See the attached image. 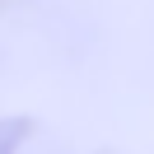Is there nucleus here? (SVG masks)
I'll return each mask as SVG.
<instances>
[{
    "label": "nucleus",
    "instance_id": "1",
    "mask_svg": "<svg viewBox=\"0 0 154 154\" xmlns=\"http://www.w3.org/2000/svg\"><path fill=\"white\" fill-rule=\"evenodd\" d=\"M23 135H28V122H0V154H14Z\"/></svg>",
    "mask_w": 154,
    "mask_h": 154
}]
</instances>
